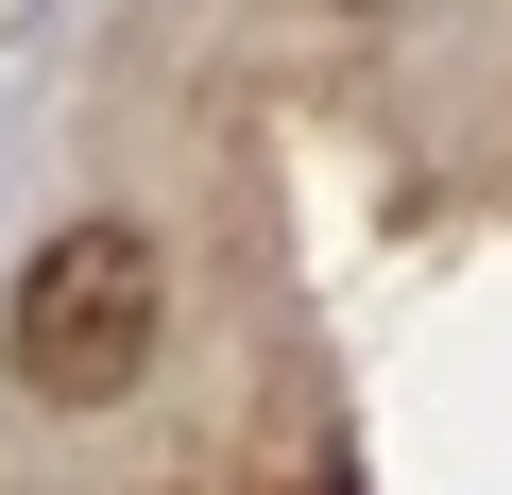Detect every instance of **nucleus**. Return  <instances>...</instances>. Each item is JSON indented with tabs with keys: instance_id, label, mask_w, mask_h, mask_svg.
I'll list each match as a JSON object with an SVG mask.
<instances>
[{
	"instance_id": "nucleus-1",
	"label": "nucleus",
	"mask_w": 512,
	"mask_h": 495,
	"mask_svg": "<svg viewBox=\"0 0 512 495\" xmlns=\"http://www.w3.org/2000/svg\"><path fill=\"white\" fill-rule=\"evenodd\" d=\"M171 342V257L137 222H52L18 257V308H0V359H18L35 410H120Z\"/></svg>"
}]
</instances>
